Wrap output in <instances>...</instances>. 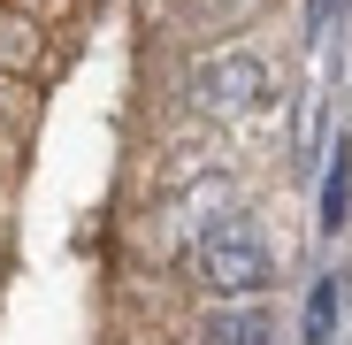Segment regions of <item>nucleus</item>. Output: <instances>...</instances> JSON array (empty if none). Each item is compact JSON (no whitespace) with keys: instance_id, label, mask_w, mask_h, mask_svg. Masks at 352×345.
Returning <instances> with one entry per match:
<instances>
[{"instance_id":"1","label":"nucleus","mask_w":352,"mask_h":345,"mask_svg":"<svg viewBox=\"0 0 352 345\" xmlns=\"http://www.w3.org/2000/svg\"><path fill=\"white\" fill-rule=\"evenodd\" d=\"M199 284L214 300H261L276 284V253H268V238H261L253 215H222L199 238Z\"/></svg>"},{"instance_id":"2","label":"nucleus","mask_w":352,"mask_h":345,"mask_svg":"<svg viewBox=\"0 0 352 345\" xmlns=\"http://www.w3.org/2000/svg\"><path fill=\"white\" fill-rule=\"evenodd\" d=\"M192 92H199V107L207 115H222V123H238V115H253V107H268V62L261 54H245V46H230V54H214V62H199L192 70Z\"/></svg>"},{"instance_id":"3","label":"nucleus","mask_w":352,"mask_h":345,"mask_svg":"<svg viewBox=\"0 0 352 345\" xmlns=\"http://www.w3.org/2000/svg\"><path fill=\"white\" fill-rule=\"evenodd\" d=\"M207 345H276V315H268L261 300H214Z\"/></svg>"},{"instance_id":"4","label":"nucleus","mask_w":352,"mask_h":345,"mask_svg":"<svg viewBox=\"0 0 352 345\" xmlns=\"http://www.w3.org/2000/svg\"><path fill=\"white\" fill-rule=\"evenodd\" d=\"M322 154H329V169H322V215H314V230H322V238H337L344 215H352V146H344V131H337Z\"/></svg>"},{"instance_id":"5","label":"nucleus","mask_w":352,"mask_h":345,"mask_svg":"<svg viewBox=\"0 0 352 345\" xmlns=\"http://www.w3.org/2000/svg\"><path fill=\"white\" fill-rule=\"evenodd\" d=\"M337 315H344V276H314V292H307V322H299V345H329V337H337Z\"/></svg>"},{"instance_id":"6","label":"nucleus","mask_w":352,"mask_h":345,"mask_svg":"<svg viewBox=\"0 0 352 345\" xmlns=\"http://www.w3.org/2000/svg\"><path fill=\"white\" fill-rule=\"evenodd\" d=\"M291 138H299V161L322 154V85H307V100H299V131H291Z\"/></svg>"},{"instance_id":"7","label":"nucleus","mask_w":352,"mask_h":345,"mask_svg":"<svg viewBox=\"0 0 352 345\" xmlns=\"http://www.w3.org/2000/svg\"><path fill=\"white\" fill-rule=\"evenodd\" d=\"M337 16H344V0H307V39H314V46H329Z\"/></svg>"}]
</instances>
